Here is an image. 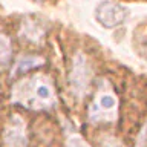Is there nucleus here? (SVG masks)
Listing matches in <instances>:
<instances>
[{
	"mask_svg": "<svg viewBox=\"0 0 147 147\" xmlns=\"http://www.w3.org/2000/svg\"><path fill=\"white\" fill-rule=\"evenodd\" d=\"M11 101L31 110H46L54 106L55 94L49 80L45 77H31L14 86Z\"/></svg>",
	"mask_w": 147,
	"mask_h": 147,
	"instance_id": "1",
	"label": "nucleus"
},
{
	"mask_svg": "<svg viewBox=\"0 0 147 147\" xmlns=\"http://www.w3.org/2000/svg\"><path fill=\"white\" fill-rule=\"evenodd\" d=\"M89 121L94 124L98 123H112L118 117V100L117 95L110 89H101L95 95L94 101L89 106L87 112Z\"/></svg>",
	"mask_w": 147,
	"mask_h": 147,
	"instance_id": "2",
	"label": "nucleus"
},
{
	"mask_svg": "<svg viewBox=\"0 0 147 147\" xmlns=\"http://www.w3.org/2000/svg\"><path fill=\"white\" fill-rule=\"evenodd\" d=\"M95 17L101 26L117 28L126 20L127 9L119 3L110 2V0H103V2L98 3V6L95 9Z\"/></svg>",
	"mask_w": 147,
	"mask_h": 147,
	"instance_id": "3",
	"label": "nucleus"
},
{
	"mask_svg": "<svg viewBox=\"0 0 147 147\" xmlns=\"http://www.w3.org/2000/svg\"><path fill=\"white\" fill-rule=\"evenodd\" d=\"M3 141L6 147H26L28 146V133L26 124L22 117L12 115L5 127Z\"/></svg>",
	"mask_w": 147,
	"mask_h": 147,
	"instance_id": "4",
	"label": "nucleus"
},
{
	"mask_svg": "<svg viewBox=\"0 0 147 147\" xmlns=\"http://www.w3.org/2000/svg\"><path fill=\"white\" fill-rule=\"evenodd\" d=\"M90 67L87 64V60L81 54L77 55L75 61L72 66V75H71V84L74 92L78 96H83V94L87 90L90 83Z\"/></svg>",
	"mask_w": 147,
	"mask_h": 147,
	"instance_id": "5",
	"label": "nucleus"
},
{
	"mask_svg": "<svg viewBox=\"0 0 147 147\" xmlns=\"http://www.w3.org/2000/svg\"><path fill=\"white\" fill-rule=\"evenodd\" d=\"M40 64H43V60L38 58V57H25V58H20L18 61L16 63V66L14 69L11 71V75L16 77L18 74H23V72H28L31 71V69H34L37 66H40Z\"/></svg>",
	"mask_w": 147,
	"mask_h": 147,
	"instance_id": "6",
	"label": "nucleus"
},
{
	"mask_svg": "<svg viewBox=\"0 0 147 147\" xmlns=\"http://www.w3.org/2000/svg\"><path fill=\"white\" fill-rule=\"evenodd\" d=\"M11 58V41L8 37L0 34V63H6Z\"/></svg>",
	"mask_w": 147,
	"mask_h": 147,
	"instance_id": "7",
	"label": "nucleus"
},
{
	"mask_svg": "<svg viewBox=\"0 0 147 147\" xmlns=\"http://www.w3.org/2000/svg\"><path fill=\"white\" fill-rule=\"evenodd\" d=\"M66 147H90L83 140V136L77 132H67L66 135Z\"/></svg>",
	"mask_w": 147,
	"mask_h": 147,
	"instance_id": "8",
	"label": "nucleus"
},
{
	"mask_svg": "<svg viewBox=\"0 0 147 147\" xmlns=\"http://www.w3.org/2000/svg\"><path fill=\"white\" fill-rule=\"evenodd\" d=\"M101 147H124V144L113 136H106L104 140H101Z\"/></svg>",
	"mask_w": 147,
	"mask_h": 147,
	"instance_id": "9",
	"label": "nucleus"
},
{
	"mask_svg": "<svg viewBox=\"0 0 147 147\" xmlns=\"http://www.w3.org/2000/svg\"><path fill=\"white\" fill-rule=\"evenodd\" d=\"M34 2H43V0H34Z\"/></svg>",
	"mask_w": 147,
	"mask_h": 147,
	"instance_id": "10",
	"label": "nucleus"
}]
</instances>
